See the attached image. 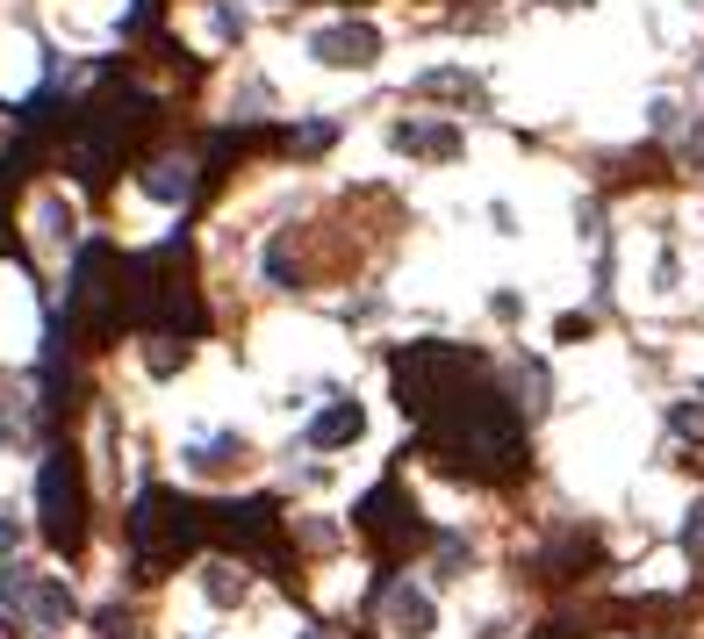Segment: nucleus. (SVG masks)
Returning <instances> with one entry per match:
<instances>
[{"label": "nucleus", "instance_id": "7ed1b4c3", "mask_svg": "<svg viewBox=\"0 0 704 639\" xmlns=\"http://www.w3.org/2000/svg\"><path fill=\"white\" fill-rule=\"evenodd\" d=\"M209 517H194V504H173L165 489H144L130 504V554H137V575H165L194 539H202Z\"/></svg>", "mask_w": 704, "mask_h": 639}, {"label": "nucleus", "instance_id": "6e6552de", "mask_svg": "<svg viewBox=\"0 0 704 639\" xmlns=\"http://www.w3.org/2000/svg\"><path fill=\"white\" fill-rule=\"evenodd\" d=\"M72 611H80V604H72V589L66 582H37V589H29V626H43V632H66L72 626Z\"/></svg>", "mask_w": 704, "mask_h": 639}, {"label": "nucleus", "instance_id": "f3484780", "mask_svg": "<svg viewBox=\"0 0 704 639\" xmlns=\"http://www.w3.org/2000/svg\"><path fill=\"white\" fill-rule=\"evenodd\" d=\"M540 639H569V626H554V632H540Z\"/></svg>", "mask_w": 704, "mask_h": 639}, {"label": "nucleus", "instance_id": "20e7f679", "mask_svg": "<svg viewBox=\"0 0 704 639\" xmlns=\"http://www.w3.org/2000/svg\"><path fill=\"white\" fill-rule=\"evenodd\" d=\"M37 504H43V539L58 554H80L87 539V489H80V460L72 453H51L37 475Z\"/></svg>", "mask_w": 704, "mask_h": 639}, {"label": "nucleus", "instance_id": "dca6fc26", "mask_svg": "<svg viewBox=\"0 0 704 639\" xmlns=\"http://www.w3.org/2000/svg\"><path fill=\"white\" fill-rule=\"evenodd\" d=\"M8 546H14V525H8V517H0V554H8Z\"/></svg>", "mask_w": 704, "mask_h": 639}, {"label": "nucleus", "instance_id": "f03ea898", "mask_svg": "<svg viewBox=\"0 0 704 639\" xmlns=\"http://www.w3.org/2000/svg\"><path fill=\"white\" fill-rule=\"evenodd\" d=\"M474 382V353L467 345H439V338H418L395 353V403L410 409V417H432L439 403H453Z\"/></svg>", "mask_w": 704, "mask_h": 639}, {"label": "nucleus", "instance_id": "a211bd4d", "mask_svg": "<svg viewBox=\"0 0 704 639\" xmlns=\"http://www.w3.org/2000/svg\"><path fill=\"white\" fill-rule=\"evenodd\" d=\"M302 639H324V632H302Z\"/></svg>", "mask_w": 704, "mask_h": 639}, {"label": "nucleus", "instance_id": "9b49d317", "mask_svg": "<svg viewBox=\"0 0 704 639\" xmlns=\"http://www.w3.org/2000/svg\"><path fill=\"white\" fill-rule=\"evenodd\" d=\"M360 424H366L360 403H331L324 417L310 424V446H352V438H360Z\"/></svg>", "mask_w": 704, "mask_h": 639}, {"label": "nucleus", "instance_id": "423d86ee", "mask_svg": "<svg viewBox=\"0 0 704 639\" xmlns=\"http://www.w3.org/2000/svg\"><path fill=\"white\" fill-rule=\"evenodd\" d=\"M209 531L231 546H266L273 539V504L266 496H252V504H217L209 510Z\"/></svg>", "mask_w": 704, "mask_h": 639}, {"label": "nucleus", "instance_id": "4468645a", "mask_svg": "<svg viewBox=\"0 0 704 639\" xmlns=\"http://www.w3.org/2000/svg\"><path fill=\"white\" fill-rule=\"evenodd\" d=\"M439 575H467V546H461V539L439 546Z\"/></svg>", "mask_w": 704, "mask_h": 639}, {"label": "nucleus", "instance_id": "ddd939ff", "mask_svg": "<svg viewBox=\"0 0 704 639\" xmlns=\"http://www.w3.org/2000/svg\"><path fill=\"white\" fill-rule=\"evenodd\" d=\"M288 144H295V151H324V144H331V123H302Z\"/></svg>", "mask_w": 704, "mask_h": 639}, {"label": "nucleus", "instance_id": "39448f33", "mask_svg": "<svg viewBox=\"0 0 704 639\" xmlns=\"http://www.w3.org/2000/svg\"><path fill=\"white\" fill-rule=\"evenodd\" d=\"M352 525H360L366 539H381V546H389V554H395V546H410V539H424L418 510H410V504H403V489H389V481L360 496V510H352Z\"/></svg>", "mask_w": 704, "mask_h": 639}, {"label": "nucleus", "instance_id": "2eb2a0df", "mask_svg": "<svg viewBox=\"0 0 704 639\" xmlns=\"http://www.w3.org/2000/svg\"><path fill=\"white\" fill-rule=\"evenodd\" d=\"M683 539H691V546H704V504L691 510V525H683Z\"/></svg>", "mask_w": 704, "mask_h": 639}, {"label": "nucleus", "instance_id": "0eeeda50", "mask_svg": "<svg viewBox=\"0 0 704 639\" xmlns=\"http://www.w3.org/2000/svg\"><path fill=\"white\" fill-rule=\"evenodd\" d=\"M316 58H324V65H374L381 58V37L366 22H339V29H324V37H316Z\"/></svg>", "mask_w": 704, "mask_h": 639}, {"label": "nucleus", "instance_id": "f8f14e48", "mask_svg": "<svg viewBox=\"0 0 704 639\" xmlns=\"http://www.w3.org/2000/svg\"><path fill=\"white\" fill-rule=\"evenodd\" d=\"M188 187H194L188 159H159V165L144 173V194H159V202H188Z\"/></svg>", "mask_w": 704, "mask_h": 639}, {"label": "nucleus", "instance_id": "f257e3e1", "mask_svg": "<svg viewBox=\"0 0 704 639\" xmlns=\"http://www.w3.org/2000/svg\"><path fill=\"white\" fill-rule=\"evenodd\" d=\"M424 438H432V453L446 467H467V475H482V481L517 475V460H525L517 409H511V395H496V388H461L453 403H439L432 417H424Z\"/></svg>", "mask_w": 704, "mask_h": 639}, {"label": "nucleus", "instance_id": "9d476101", "mask_svg": "<svg viewBox=\"0 0 704 639\" xmlns=\"http://www.w3.org/2000/svg\"><path fill=\"white\" fill-rule=\"evenodd\" d=\"M395 144H403L410 159H453V151H461V130H446V123H403V130H395Z\"/></svg>", "mask_w": 704, "mask_h": 639}, {"label": "nucleus", "instance_id": "1a4fd4ad", "mask_svg": "<svg viewBox=\"0 0 704 639\" xmlns=\"http://www.w3.org/2000/svg\"><path fill=\"white\" fill-rule=\"evenodd\" d=\"M389 626L410 632V639H424V632H432V597H424L418 582H395L389 589Z\"/></svg>", "mask_w": 704, "mask_h": 639}]
</instances>
